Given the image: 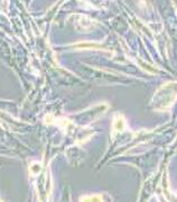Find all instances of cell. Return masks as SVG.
I'll return each instance as SVG.
<instances>
[{
    "mask_svg": "<svg viewBox=\"0 0 177 202\" xmlns=\"http://www.w3.org/2000/svg\"><path fill=\"white\" fill-rule=\"evenodd\" d=\"M81 202H103V200L101 195H90L82 198Z\"/></svg>",
    "mask_w": 177,
    "mask_h": 202,
    "instance_id": "1",
    "label": "cell"
},
{
    "mask_svg": "<svg viewBox=\"0 0 177 202\" xmlns=\"http://www.w3.org/2000/svg\"><path fill=\"white\" fill-rule=\"evenodd\" d=\"M123 127H124V121H123V119L116 121V124H114V128H116L117 130H121V129H123Z\"/></svg>",
    "mask_w": 177,
    "mask_h": 202,
    "instance_id": "2",
    "label": "cell"
}]
</instances>
